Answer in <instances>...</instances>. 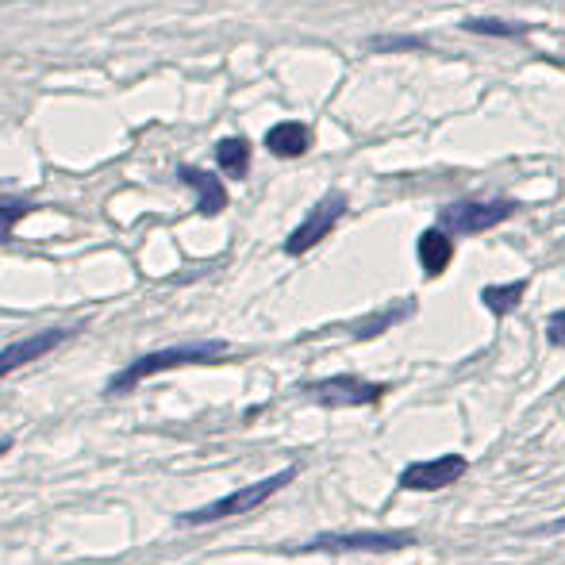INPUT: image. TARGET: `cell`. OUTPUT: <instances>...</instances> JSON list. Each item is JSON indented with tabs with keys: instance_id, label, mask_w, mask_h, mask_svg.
Masks as SVG:
<instances>
[{
	"instance_id": "1",
	"label": "cell",
	"mask_w": 565,
	"mask_h": 565,
	"mask_svg": "<svg viewBox=\"0 0 565 565\" xmlns=\"http://www.w3.org/2000/svg\"><path fill=\"white\" fill-rule=\"evenodd\" d=\"M227 358V342H181V347H162L150 350V354H139L135 362H127L124 370L116 373L105 385V396H124L131 388H139L147 377H158V373L170 370H185V365H216Z\"/></svg>"
},
{
	"instance_id": "2",
	"label": "cell",
	"mask_w": 565,
	"mask_h": 565,
	"mask_svg": "<svg viewBox=\"0 0 565 565\" xmlns=\"http://www.w3.org/2000/svg\"><path fill=\"white\" fill-rule=\"evenodd\" d=\"M297 473H300V466H285V469H277L274 477H262V481L246 484V489L227 492V497L212 500V504L193 508V512H181V523H185V527H204V523H220V520H235V515H246V512H254V508L266 504V500H274L277 492L285 489V484L297 481Z\"/></svg>"
},
{
	"instance_id": "3",
	"label": "cell",
	"mask_w": 565,
	"mask_h": 565,
	"mask_svg": "<svg viewBox=\"0 0 565 565\" xmlns=\"http://www.w3.org/2000/svg\"><path fill=\"white\" fill-rule=\"evenodd\" d=\"M412 543V531H328L300 543L297 554H396Z\"/></svg>"
},
{
	"instance_id": "4",
	"label": "cell",
	"mask_w": 565,
	"mask_h": 565,
	"mask_svg": "<svg viewBox=\"0 0 565 565\" xmlns=\"http://www.w3.org/2000/svg\"><path fill=\"white\" fill-rule=\"evenodd\" d=\"M520 212V201H508V196H497V201H454L439 212V227L447 235H481V231H492L504 220H512Z\"/></svg>"
},
{
	"instance_id": "5",
	"label": "cell",
	"mask_w": 565,
	"mask_h": 565,
	"mask_svg": "<svg viewBox=\"0 0 565 565\" xmlns=\"http://www.w3.org/2000/svg\"><path fill=\"white\" fill-rule=\"evenodd\" d=\"M305 393L312 396L320 408H370L385 396V385L377 381L354 377V373H339V377L308 381Z\"/></svg>"
},
{
	"instance_id": "6",
	"label": "cell",
	"mask_w": 565,
	"mask_h": 565,
	"mask_svg": "<svg viewBox=\"0 0 565 565\" xmlns=\"http://www.w3.org/2000/svg\"><path fill=\"white\" fill-rule=\"evenodd\" d=\"M347 209L350 204L342 193H328L323 201H316V209L308 212L297 227H292L289 238H285V254H289V258H300V254H308L312 246H320L323 238L339 227V220L347 216Z\"/></svg>"
},
{
	"instance_id": "7",
	"label": "cell",
	"mask_w": 565,
	"mask_h": 565,
	"mask_svg": "<svg viewBox=\"0 0 565 565\" xmlns=\"http://www.w3.org/2000/svg\"><path fill=\"white\" fill-rule=\"evenodd\" d=\"M469 461L461 454H443V458H431V461H412V466L401 469L396 484L408 492H439V489H450L466 477Z\"/></svg>"
},
{
	"instance_id": "8",
	"label": "cell",
	"mask_w": 565,
	"mask_h": 565,
	"mask_svg": "<svg viewBox=\"0 0 565 565\" xmlns=\"http://www.w3.org/2000/svg\"><path fill=\"white\" fill-rule=\"evenodd\" d=\"M74 335H77V328H43L28 339L8 342V347L0 350V381H4L8 373H15V370H23V365L39 362V358H46L51 350H58L62 342H70Z\"/></svg>"
},
{
	"instance_id": "9",
	"label": "cell",
	"mask_w": 565,
	"mask_h": 565,
	"mask_svg": "<svg viewBox=\"0 0 565 565\" xmlns=\"http://www.w3.org/2000/svg\"><path fill=\"white\" fill-rule=\"evenodd\" d=\"M178 181L196 193V212H201V216H220V212L227 209V189H224V181H220L216 173L201 170V166L181 162L178 166Z\"/></svg>"
},
{
	"instance_id": "10",
	"label": "cell",
	"mask_w": 565,
	"mask_h": 565,
	"mask_svg": "<svg viewBox=\"0 0 565 565\" xmlns=\"http://www.w3.org/2000/svg\"><path fill=\"white\" fill-rule=\"evenodd\" d=\"M312 147V131L300 119H281L266 131V150L274 158H300Z\"/></svg>"
},
{
	"instance_id": "11",
	"label": "cell",
	"mask_w": 565,
	"mask_h": 565,
	"mask_svg": "<svg viewBox=\"0 0 565 565\" xmlns=\"http://www.w3.org/2000/svg\"><path fill=\"white\" fill-rule=\"evenodd\" d=\"M416 258H419V266H424L427 277L447 274V266L454 258V238L443 227H427L416 243Z\"/></svg>"
},
{
	"instance_id": "12",
	"label": "cell",
	"mask_w": 565,
	"mask_h": 565,
	"mask_svg": "<svg viewBox=\"0 0 565 565\" xmlns=\"http://www.w3.org/2000/svg\"><path fill=\"white\" fill-rule=\"evenodd\" d=\"M527 285L531 281H523V277H520V281H508V285H484V289H481V305L489 308L492 316H512L515 308H520Z\"/></svg>"
},
{
	"instance_id": "13",
	"label": "cell",
	"mask_w": 565,
	"mask_h": 565,
	"mask_svg": "<svg viewBox=\"0 0 565 565\" xmlns=\"http://www.w3.org/2000/svg\"><path fill=\"white\" fill-rule=\"evenodd\" d=\"M216 162L227 178H246V170H250V142H246L243 135L220 139L216 142Z\"/></svg>"
},
{
	"instance_id": "14",
	"label": "cell",
	"mask_w": 565,
	"mask_h": 565,
	"mask_svg": "<svg viewBox=\"0 0 565 565\" xmlns=\"http://www.w3.org/2000/svg\"><path fill=\"white\" fill-rule=\"evenodd\" d=\"M461 28L473 31V35H492V39H520L531 31V23H515V20H489V15H469L461 20Z\"/></svg>"
},
{
	"instance_id": "15",
	"label": "cell",
	"mask_w": 565,
	"mask_h": 565,
	"mask_svg": "<svg viewBox=\"0 0 565 565\" xmlns=\"http://www.w3.org/2000/svg\"><path fill=\"white\" fill-rule=\"evenodd\" d=\"M412 312H416V300H401V305H393L388 312H381V316H373V320H362V323H358L354 335H358V339H373V335H381V331L393 328V323L408 320Z\"/></svg>"
},
{
	"instance_id": "16",
	"label": "cell",
	"mask_w": 565,
	"mask_h": 565,
	"mask_svg": "<svg viewBox=\"0 0 565 565\" xmlns=\"http://www.w3.org/2000/svg\"><path fill=\"white\" fill-rule=\"evenodd\" d=\"M35 209H39V204L23 201V196H0V243H8L15 224H23V220H28Z\"/></svg>"
},
{
	"instance_id": "17",
	"label": "cell",
	"mask_w": 565,
	"mask_h": 565,
	"mask_svg": "<svg viewBox=\"0 0 565 565\" xmlns=\"http://www.w3.org/2000/svg\"><path fill=\"white\" fill-rule=\"evenodd\" d=\"M365 46L377 54L388 51H424V39H412V35H377V39H365Z\"/></svg>"
},
{
	"instance_id": "18",
	"label": "cell",
	"mask_w": 565,
	"mask_h": 565,
	"mask_svg": "<svg viewBox=\"0 0 565 565\" xmlns=\"http://www.w3.org/2000/svg\"><path fill=\"white\" fill-rule=\"evenodd\" d=\"M546 342H551V347H565V308L546 320Z\"/></svg>"
},
{
	"instance_id": "19",
	"label": "cell",
	"mask_w": 565,
	"mask_h": 565,
	"mask_svg": "<svg viewBox=\"0 0 565 565\" xmlns=\"http://www.w3.org/2000/svg\"><path fill=\"white\" fill-rule=\"evenodd\" d=\"M558 531H565V520H558V523H543V527H535V535H558Z\"/></svg>"
},
{
	"instance_id": "20",
	"label": "cell",
	"mask_w": 565,
	"mask_h": 565,
	"mask_svg": "<svg viewBox=\"0 0 565 565\" xmlns=\"http://www.w3.org/2000/svg\"><path fill=\"white\" fill-rule=\"evenodd\" d=\"M8 450H12V439H0V458H4Z\"/></svg>"
}]
</instances>
